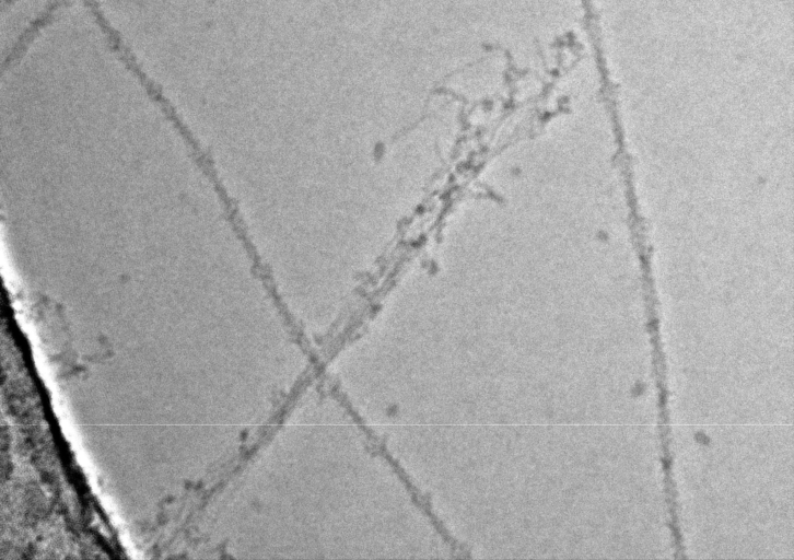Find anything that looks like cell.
I'll use <instances>...</instances> for the list:
<instances>
[{
    "instance_id": "cell-1",
    "label": "cell",
    "mask_w": 794,
    "mask_h": 560,
    "mask_svg": "<svg viewBox=\"0 0 794 560\" xmlns=\"http://www.w3.org/2000/svg\"><path fill=\"white\" fill-rule=\"evenodd\" d=\"M337 401L305 396L258 463L264 476L255 510L264 516L266 558H347L354 508L353 429Z\"/></svg>"
}]
</instances>
